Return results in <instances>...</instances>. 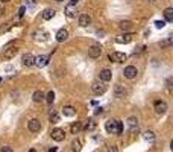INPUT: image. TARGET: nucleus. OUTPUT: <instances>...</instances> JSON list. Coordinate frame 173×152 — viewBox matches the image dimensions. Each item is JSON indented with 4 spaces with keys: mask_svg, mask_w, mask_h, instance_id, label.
Instances as JSON below:
<instances>
[{
    "mask_svg": "<svg viewBox=\"0 0 173 152\" xmlns=\"http://www.w3.org/2000/svg\"><path fill=\"white\" fill-rule=\"evenodd\" d=\"M71 149H73V152H81V149H82V141H81L79 138L73 140V143H71Z\"/></svg>",
    "mask_w": 173,
    "mask_h": 152,
    "instance_id": "nucleus-24",
    "label": "nucleus"
},
{
    "mask_svg": "<svg viewBox=\"0 0 173 152\" xmlns=\"http://www.w3.org/2000/svg\"><path fill=\"white\" fill-rule=\"evenodd\" d=\"M56 2H62V0H56Z\"/></svg>",
    "mask_w": 173,
    "mask_h": 152,
    "instance_id": "nucleus-42",
    "label": "nucleus"
},
{
    "mask_svg": "<svg viewBox=\"0 0 173 152\" xmlns=\"http://www.w3.org/2000/svg\"><path fill=\"white\" fill-rule=\"evenodd\" d=\"M28 5H29V6H34V5H35V0H28Z\"/></svg>",
    "mask_w": 173,
    "mask_h": 152,
    "instance_id": "nucleus-36",
    "label": "nucleus"
},
{
    "mask_svg": "<svg viewBox=\"0 0 173 152\" xmlns=\"http://www.w3.org/2000/svg\"><path fill=\"white\" fill-rule=\"evenodd\" d=\"M128 126H129L131 131H134L135 128H138V119L137 117H129L128 119Z\"/></svg>",
    "mask_w": 173,
    "mask_h": 152,
    "instance_id": "nucleus-22",
    "label": "nucleus"
},
{
    "mask_svg": "<svg viewBox=\"0 0 173 152\" xmlns=\"http://www.w3.org/2000/svg\"><path fill=\"white\" fill-rule=\"evenodd\" d=\"M56 41L58 43H64V41H67V38H68V31L67 29H59L58 32H56Z\"/></svg>",
    "mask_w": 173,
    "mask_h": 152,
    "instance_id": "nucleus-14",
    "label": "nucleus"
},
{
    "mask_svg": "<svg viewBox=\"0 0 173 152\" xmlns=\"http://www.w3.org/2000/svg\"><path fill=\"white\" fill-rule=\"evenodd\" d=\"M155 111H157V114H164L167 111V104L164 100H157L155 102Z\"/></svg>",
    "mask_w": 173,
    "mask_h": 152,
    "instance_id": "nucleus-13",
    "label": "nucleus"
},
{
    "mask_svg": "<svg viewBox=\"0 0 173 152\" xmlns=\"http://www.w3.org/2000/svg\"><path fill=\"white\" fill-rule=\"evenodd\" d=\"M81 129H82V123H81V122H75V123H73V125L70 126V131H71V134H75V135H76V134H78Z\"/></svg>",
    "mask_w": 173,
    "mask_h": 152,
    "instance_id": "nucleus-23",
    "label": "nucleus"
},
{
    "mask_svg": "<svg viewBox=\"0 0 173 152\" xmlns=\"http://www.w3.org/2000/svg\"><path fill=\"white\" fill-rule=\"evenodd\" d=\"M102 113H103L102 108H97V110H96V114H102Z\"/></svg>",
    "mask_w": 173,
    "mask_h": 152,
    "instance_id": "nucleus-37",
    "label": "nucleus"
},
{
    "mask_svg": "<svg viewBox=\"0 0 173 152\" xmlns=\"http://www.w3.org/2000/svg\"><path fill=\"white\" fill-rule=\"evenodd\" d=\"M105 129L108 134H117L118 129V120H108L105 123Z\"/></svg>",
    "mask_w": 173,
    "mask_h": 152,
    "instance_id": "nucleus-2",
    "label": "nucleus"
},
{
    "mask_svg": "<svg viewBox=\"0 0 173 152\" xmlns=\"http://www.w3.org/2000/svg\"><path fill=\"white\" fill-rule=\"evenodd\" d=\"M106 91V85H105V82L102 81V82H94L93 84V93L94 94H103Z\"/></svg>",
    "mask_w": 173,
    "mask_h": 152,
    "instance_id": "nucleus-7",
    "label": "nucleus"
},
{
    "mask_svg": "<svg viewBox=\"0 0 173 152\" xmlns=\"http://www.w3.org/2000/svg\"><path fill=\"white\" fill-rule=\"evenodd\" d=\"M32 99H34V102H43L46 97H44V93H43L41 90H37V91L32 94Z\"/></svg>",
    "mask_w": 173,
    "mask_h": 152,
    "instance_id": "nucleus-21",
    "label": "nucleus"
},
{
    "mask_svg": "<svg viewBox=\"0 0 173 152\" xmlns=\"http://www.w3.org/2000/svg\"><path fill=\"white\" fill-rule=\"evenodd\" d=\"M155 26H157L158 29H163V28L166 26V21H163V20H157V21H155Z\"/></svg>",
    "mask_w": 173,
    "mask_h": 152,
    "instance_id": "nucleus-31",
    "label": "nucleus"
},
{
    "mask_svg": "<svg viewBox=\"0 0 173 152\" xmlns=\"http://www.w3.org/2000/svg\"><path fill=\"white\" fill-rule=\"evenodd\" d=\"M47 62H49V55H40L34 59V65L37 67H44L47 65Z\"/></svg>",
    "mask_w": 173,
    "mask_h": 152,
    "instance_id": "nucleus-12",
    "label": "nucleus"
},
{
    "mask_svg": "<svg viewBox=\"0 0 173 152\" xmlns=\"http://www.w3.org/2000/svg\"><path fill=\"white\" fill-rule=\"evenodd\" d=\"M90 23H91V17H90L88 14H82V15L79 17V26H82V28H87Z\"/></svg>",
    "mask_w": 173,
    "mask_h": 152,
    "instance_id": "nucleus-17",
    "label": "nucleus"
},
{
    "mask_svg": "<svg viewBox=\"0 0 173 152\" xmlns=\"http://www.w3.org/2000/svg\"><path fill=\"white\" fill-rule=\"evenodd\" d=\"M50 135H52V138H53L55 141H62V140L65 138V131L61 129V128H55V129H52Z\"/></svg>",
    "mask_w": 173,
    "mask_h": 152,
    "instance_id": "nucleus-3",
    "label": "nucleus"
},
{
    "mask_svg": "<svg viewBox=\"0 0 173 152\" xmlns=\"http://www.w3.org/2000/svg\"><path fill=\"white\" fill-rule=\"evenodd\" d=\"M28 128H29L31 132H40V129H41V122H40L38 119H32V120H29V123H28Z\"/></svg>",
    "mask_w": 173,
    "mask_h": 152,
    "instance_id": "nucleus-6",
    "label": "nucleus"
},
{
    "mask_svg": "<svg viewBox=\"0 0 173 152\" xmlns=\"http://www.w3.org/2000/svg\"><path fill=\"white\" fill-rule=\"evenodd\" d=\"M108 152H118V149H117V146H112V147H109Z\"/></svg>",
    "mask_w": 173,
    "mask_h": 152,
    "instance_id": "nucleus-35",
    "label": "nucleus"
},
{
    "mask_svg": "<svg viewBox=\"0 0 173 152\" xmlns=\"http://www.w3.org/2000/svg\"><path fill=\"white\" fill-rule=\"evenodd\" d=\"M126 94H128V91H126V88L123 87V85H115V87H114V97L123 99Z\"/></svg>",
    "mask_w": 173,
    "mask_h": 152,
    "instance_id": "nucleus-11",
    "label": "nucleus"
},
{
    "mask_svg": "<svg viewBox=\"0 0 173 152\" xmlns=\"http://www.w3.org/2000/svg\"><path fill=\"white\" fill-rule=\"evenodd\" d=\"M164 18H166V21H169V23L173 21V9H172V8H167V9L164 11Z\"/></svg>",
    "mask_w": 173,
    "mask_h": 152,
    "instance_id": "nucleus-26",
    "label": "nucleus"
},
{
    "mask_svg": "<svg viewBox=\"0 0 173 152\" xmlns=\"http://www.w3.org/2000/svg\"><path fill=\"white\" fill-rule=\"evenodd\" d=\"M65 15L67 17H76V5H67V8H65Z\"/></svg>",
    "mask_w": 173,
    "mask_h": 152,
    "instance_id": "nucleus-18",
    "label": "nucleus"
},
{
    "mask_svg": "<svg viewBox=\"0 0 173 152\" xmlns=\"http://www.w3.org/2000/svg\"><path fill=\"white\" fill-rule=\"evenodd\" d=\"M118 28H120L121 31H125V32H126V31H131V29H132V23H131L129 20H123V21L118 23Z\"/></svg>",
    "mask_w": 173,
    "mask_h": 152,
    "instance_id": "nucleus-19",
    "label": "nucleus"
},
{
    "mask_svg": "<svg viewBox=\"0 0 173 152\" xmlns=\"http://www.w3.org/2000/svg\"><path fill=\"white\" fill-rule=\"evenodd\" d=\"M143 138L147 140V141H154V140H155V134H154V131H146V132L143 134Z\"/></svg>",
    "mask_w": 173,
    "mask_h": 152,
    "instance_id": "nucleus-27",
    "label": "nucleus"
},
{
    "mask_svg": "<svg viewBox=\"0 0 173 152\" xmlns=\"http://www.w3.org/2000/svg\"><path fill=\"white\" fill-rule=\"evenodd\" d=\"M49 119H50L52 123H58V122H59V114L55 113V111H52V113H50V117H49Z\"/></svg>",
    "mask_w": 173,
    "mask_h": 152,
    "instance_id": "nucleus-28",
    "label": "nucleus"
},
{
    "mask_svg": "<svg viewBox=\"0 0 173 152\" xmlns=\"http://www.w3.org/2000/svg\"><path fill=\"white\" fill-rule=\"evenodd\" d=\"M49 152H56V147H50V149H49Z\"/></svg>",
    "mask_w": 173,
    "mask_h": 152,
    "instance_id": "nucleus-40",
    "label": "nucleus"
},
{
    "mask_svg": "<svg viewBox=\"0 0 173 152\" xmlns=\"http://www.w3.org/2000/svg\"><path fill=\"white\" fill-rule=\"evenodd\" d=\"M24 12H26V6H21V8L18 9V17H21V15H24Z\"/></svg>",
    "mask_w": 173,
    "mask_h": 152,
    "instance_id": "nucleus-33",
    "label": "nucleus"
},
{
    "mask_svg": "<svg viewBox=\"0 0 173 152\" xmlns=\"http://www.w3.org/2000/svg\"><path fill=\"white\" fill-rule=\"evenodd\" d=\"M79 2V0H71V2H70V5H76Z\"/></svg>",
    "mask_w": 173,
    "mask_h": 152,
    "instance_id": "nucleus-39",
    "label": "nucleus"
},
{
    "mask_svg": "<svg viewBox=\"0 0 173 152\" xmlns=\"http://www.w3.org/2000/svg\"><path fill=\"white\" fill-rule=\"evenodd\" d=\"M0 82H2V78H0Z\"/></svg>",
    "mask_w": 173,
    "mask_h": 152,
    "instance_id": "nucleus-43",
    "label": "nucleus"
},
{
    "mask_svg": "<svg viewBox=\"0 0 173 152\" xmlns=\"http://www.w3.org/2000/svg\"><path fill=\"white\" fill-rule=\"evenodd\" d=\"M137 73H138V70H137V67H134V65L125 67V71H123L125 78H128V79H134L135 76H137Z\"/></svg>",
    "mask_w": 173,
    "mask_h": 152,
    "instance_id": "nucleus-5",
    "label": "nucleus"
},
{
    "mask_svg": "<svg viewBox=\"0 0 173 152\" xmlns=\"http://www.w3.org/2000/svg\"><path fill=\"white\" fill-rule=\"evenodd\" d=\"M0 2H9V0H0Z\"/></svg>",
    "mask_w": 173,
    "mask_h": 152,
    "instance_id": "nucleus-41",
    "label": "nucleus"
},
{
    "mask_svg": "<svg viewBox=\"0 0 173 152\" xmlns=\"http://www.w3.org/2000/svg\"><path fill=\"white\" fill-rule=\"evenodd\" d=\"M111 78H112V71L109 68H103V70H100V73H99V79L103 81V82L111 81Z\"/></svg>",
    "mask_w": 173,
    "mask_h": 152,
    "instance_id": "nucleus-10",
    "label": "nucleus"
},
{
    "mask_svg": "<svg viewBox=\"0 0 173 152\" xmlns=\"http://www.w3.org/2000/svg\"><path fill=\"white\" fill-rule=\"evenodd\" d=\"M134 40V34H123V35H118L117 38H115V41L118 43V44H128V43H131Z\"/></svg>",
    "mask_w": 173,
    "mask_h": 152,
    "instance_id": "nucleus-9",
    "label": "nucleus"
},
{
    "mask_svg": "<svg viewBox=\"0 0 173 152\" xmlns=\"http://www.w3.org/2000/svg\"><path fill=\"white\" fill-rule=\"evenodd\" d=\"M96 126H97V123L94 122V119H88V120H87V123L82 126V128H84L87 132H91V131H94V129H96Z\"/></svg>",
    "mask_w": 173,
    "mask_h": 152,
    "instance_id": "nucleus-15",
    "label": "nucleus"
},
{
    "mask_svg": "<svg viewBox=\"0 0 173 152\" xmlns=\"http://www.w3.org/2000/svg\"><path fill=\"white\" fill-rule=\"evenodd\" d=\"M46 99H47V102H49V104H52L53 100H55V93H53V91H49Z\"/></svg>",
    "mask_w": 173,
    "mask_h": 152,
    "instance_id": "nucleus-29",
    "label": "nucleus"
},
{
    "mask_svg": "<svg viewBox=\"0 0 173 152\" xmlns=\"http://www.w3.org/2000/svg\"><path fill=\"white\" fill-rule=\"evenodd\" d=\"M117 134H118V135H121V134H123V123H121V122H118V129H117Z\"/></svg>",
    "mask_w": 173,
    "mask_h": 152,
    "instance_id": "nucleus-32",
    "label": "nucleus"
},
{
    "mask_svg": "<svg viewBox=\"0 0 173 152\" xmlns=\"http://www.w3.org/2000/svg\"><path fill=\"white\" fill-rule=\"evenodd\" d=\"M0 152H12V149H11V147H8V146H3L2 149H0Z\"/></svg>",
    "mask_w": 173,
    "mask_h": 152,
    "instance_id": "nucleus-34",
    "label": "nucleus"
},
{
    "mask_svg": "<svg viewBox=\"0 0 173 152\" xmlns=\"http://www.w3.org/2000/svg\"><path fill=\"white\" fill-rule=\"evenodd\" d=\"M34 59H35V56H34L32 53H24V55H23V64L26 65V67L34 65Z\"/></svg>",
    "mask_w": 173,
    "mask_h": 152,
    "instance_id": "nucleus-16",
    "label": "nucleus"
},
{
    "mask_svg": "<svg viewBox=\"0 0 173 152\" xmlns=\"http://www.w3.org/2000/svg\"><path fill=\"white\" fill-rule=\"evenodd\" d=\"M167 87H169V88H172V79H169V81H167Z\"/></svg>",
    "mask_w": 173,
    "mask_h": 152,
    "instance_id": "nucleus-38",
    "label": "nucleus"
},
{
    "mask_svg": "<svg viewBox=\"0 0 173 152\" xmlns=\"http://www.w3.org/2000/svg\"><path fill=\"white\" fill-rule=\"evenodd\" d=\"M62 114L67 116V117H73V116H76V110L73 107H70V105H67V107L62 108Z\"/></svg>",
    "mask_w": 173,
    "mask_h": 152,
    "instance_id": "nucleus-20",
    "label": "nucleus"
},
{
    "mask_svg": "<svg viewBox=\"0 0 173 152\" xmlns=\"http://www.w3.org/2000/svg\"><path fill=\"white\" fill-rule=\"evenodd\" d=\"M108 58L111 59V62H112V61H115V62H125L128 56H126V53H121V52H114V53H111Z\"/></svg>",
    "mask_w": 173,
    "mask_h": 152,
    "instance_id": "nucleus-8",
    "label": "nucleus"
},
{
    "mask_svg": "<svg viewBox=\"0 0 173 152\" xmlns=\"http://www.w3.org/2000/svg\"><path fill=\"white\" fill-rule=\"evenodd\" d=\"M17 53H18V49H17V46H12V44L5 46L3 50H2V56H3L5 59H11V58H14Z\"/></svg>",
    "mask_w": 173,
    "mask_h": 152,
    "instance_id": "nucleus-1",
    "label": "nucleus"
},
{
    "mask_svg": "<svg viewBox=\"0 0 173 152\" xmlns=\"http://www.w3.org/2000/svg\"><path fill=\"white\" fill-rule=\"evenodd\" d=\"M172 41H173V38H172V37H169V40H164V41H161L160 44H161V47H166V46H170V44H172Z\"/></svg>",
    "mask_w": 173,
    "mask_h": 152,
    "instance_id": "nucleus-30",
    "label": "nucleus"
},
{
    "mask_svg": "<svg viewBox=\"0 0 173 152\" xmlns=\"http://www.w3.org/2000/svg\"><path fill=\"white\" fill-rule=\"evenodd\" d=\"M53 17H55V11H53V9H50V8L44 9V12H43V18H44V20H52Z\"/></svg>",
    "mask_w": 173,
    "mask_h": 152,
    "instance_id": "nucleus-25",
    "label": "nucleus"
},
{
    "mask_svg": "<svg viewBox=\"0 0 173 152\" xmlns=\"http://www.w3.org/2000/svg\"><path fill=\"white\" fill-rule=\"evenodd\" d=\"M100 55H102V47H100V46L94 44V46H91V47L88 49V56H90V58H99Z\"/></svg>",
    "mask_w": 173,
    "mask_h": 152,
    "instance_id": "nucleus-4",
    "label": "nucleus"
}]
</instances>
